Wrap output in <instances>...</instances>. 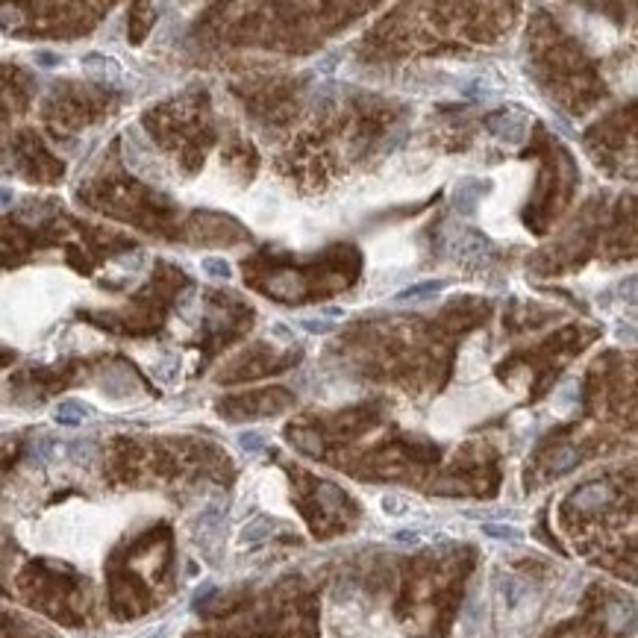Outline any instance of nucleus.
Masks as SVG:
<instances>
[{"mask_svg": "<svg viewBox=\"0 0 638 638\" xmlns=\"http://www.w3.org/2000/svg\"><path fill=\"white\" fill-rule=\"evenodd\" d=\"M441 288H445L441 280H429V283H421V286L403 288L401 295H398V300H412V297H421V295H438Z\"/></svg>", "mask_w": 638, "mask_h": 638, "instance_id": "3", "label": "nucleus"}, {"mask_svg": "<svg viewBox=\"0 0 638 638\" xmlns=\"http://www.w3.org/2000/svg\"><path fill=\"white\" fill-rule=\"evenodd\" d=\"M88 415V410L83 406V403H76V401H66V403H59V410H57V421L59 424H66V427H76V424H83V418Z\"/></svg>", "mask_w": 638, "mask_h": 638, "instance_id": "1", "label": "nucleus"}, {"mask_svg": "<svg viewBox=\"0 0 638 638\" xmlns=\"http://www.w3.org/2000/svg\"><path fill=\"white\" fill-rule=\"evenodd\" d=\"M203 271H210L212 276H229V265L224 259H203Z\"/></svg>", "mask_w": 638, "mask_h": 638, "instance_id": "4", "label": "nucleus"}, {"mask_svg": "<svg viewBox=\"0 0 638 638\" xmlns=\"http://www.w3.org/2000/svg\"><path fill=\"white\" fill-rule=\"evenodd\" d=\"M241 448L262 450V436H259V433H245V436H241Z\"/></svg>", "mask_w": 638, "mask_h": 638, "instance_id": "5", "label": "nucleus"}, {"mask_svg": "<svg viewBox=\"0 0 638 638\" xmlns=\"http://www.w3.org/2000/svg\"><path fill=\"white\" fill-rule=\"evenodd\" d=\"M304 330H309V333H330L333 324H324V321H318V324H315V321H306Z\"/></svg>", "mask_w": 638, "mask_h": 638, "instance_id": "6", "label": "nucleus"}, {"mask_svg": "<svg viewBox=\"0 0 638 638\" xmlns=\"http://www.w3.org/2000/svg\"><path fill=\"white\" fill-rule=\"evenodd\" d=\"M483 533H486L488 539H500V542H521V530H518V527L483 524Z\"/></svg>", "mask_w": 638, "mask_h": 638, "instance_id": "2", "label": "nucleus"}]
</instances>
